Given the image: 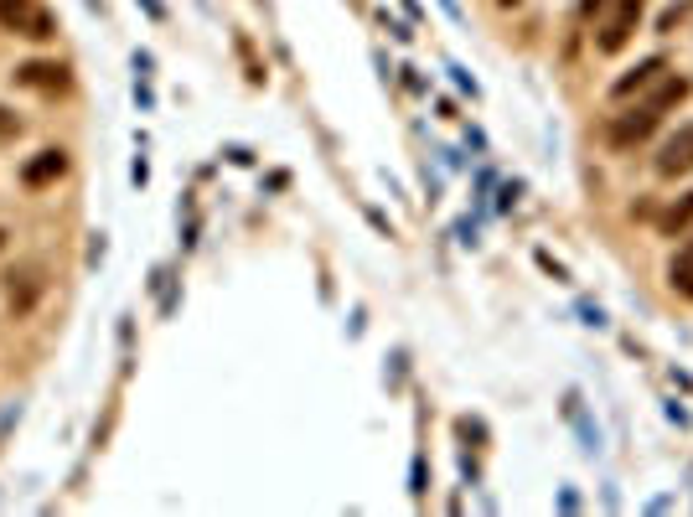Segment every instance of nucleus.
I'll return each mask as SVG.
<instances>
[{
    "instance_id": "f257e3e1",
    "label": "nucleus",
    "mask_w": 693,
    "mask_h": 517,
    "mask_svg": "<svg viewBox=\"0 0 693 517\" xmlns=\"http://www.w3.org/2000/svg\"><path fill=\"white\" fill-rule=\"evenodd\" d=\"M0 26H11V32L32 37V42H47V37H57L52 16L37 6V0H0Z\"/></svg>"
},
{
    "instance_id": "f03ea898",
    "label": "nucleus",
    "mask_w": 693,
    "mask_h": 517,
    "mask_svg": "<svg viewBox=\"0 0 693 517\" xmlns=\"http://www.w3.org/2000/svg\"><path fill=\"white\" fill-rule=\"evenodd\" d=\"M642 11H647V0H621V6H616V16H611L606 26H600L595 47H600V52H621V47L631 42V32H637Z\"/></svg>"
},
{
    "instance_id": "7ed1b4c3",
    "label": "nucleus",
    "mask_w": 693,
    "mask_h": 517,
    "mask_svg": "<svg viewBox=\"0 0 693 517\" xmlns=\"http://www.w3.org/2000/svg\"><path fill=\"white\" fill-rule=\"evenodd\" d=\"M693 171V125H683L678 135H668L662 140V150H657V176H688Z\"/></svg>"
},
{
    "instance_id": "20e7f679",
    "label": "nucleus",
    "mask_w": 693,
    "mask_h": 517,
    "mask_svg": "<svg viewBox=\"0 0 693 517\" xmlns=\"http://www.w3.org/2000/svg\"><path fill=\"white\" fill-rule=\"evenodd\" d=\"M657 119H662V109H652V104H642V109H626L616 125H611V145H642L652 130H657Z\"/></svg>"
},
{
    "instance_id": "39448f33",
    "label": "nucleus",
    "mask_w": 693,
    "mask_h": 517,
    "mask_svg": "<svg viewBox=\"0 0 693 517\" xmlns=\"http://www.w3.org/2000/svg\"><path fill=\"white\" fill-rule=\"evenodd\" d=\"M16 83H21V88H37V94H63L73 78H68L63 63H21V68H16Z\"/></svg>"
},
{
    "instance_id": "423d86ee",
    "label": "nucleus",
    "mask_w": 693,
    "mask_h": 517,
    "mask_svg": "<svg viewBox=\"0 0 693 517\" xmlns=\"http://www.w3.org/2000/svg\"><path fill=\"white\" fill-rule=\"evenodd\" d=\"M63 171H68V150H37V156L21 166V181L26 187H52Z\"/></svg>"
},
{
    "instance_id": "0eeeda50",
    "label": "nucleus",
    "mask_w": 693,
    "mask_h": 517,
    "mask_svg": "<svg viewBox=\"0 0 693 517\" xmlns=\"http://www.w3.org/2000/svg\"><path fill=\"white\" fill-rule=\"evenodd\" d=\"M657 78H662V57H647V63H637L626 78H616L611 94H616V99H631L637 88H647V83H657Z\"/></svg>"
},
{
    "instance_id": "6e6552de",
    "label": "nucleus",
    "mask_w": 693,
    "mask_h": 517,
    "mask_svg": "<svg viewBox=\"0 0 693 517\" xmlns=\"http://www.w3.org/2000/svg\"><path fill=\"white\" fill-rule=\"evenodd\" d=\"M668 285H673V295L693 300V238L673 254V264H668Z\"/></svg>"
},
{
    "instance_id": "1a4fd4ad",
    "label": "nucleus",
    "mask_w": 693,
    "mask_h": 517,
    "mask_svg": "<svg viewBox=\"0 0 693 517\" xmlns=\"http://www.w3.org/2000/svg\"><path fill=\"white\" fill-rule=\"evenodd\" d=\"M688 223H693V192H688L683 202H673V207H668V212H662V218H657V228L668 233V238H673V233H683Z\"/></svg>"
},
{
    "instance_id": "9d476101",
    "label": "nucleus",
    "mask_w": 693,
    "mask_h": 517,
    "mask_svg": "<svg viewBox=\"0 0 693 517\" xmlns=\"http://www.w3.org/2000/svg\"><path fill=\"white\" fill-rule=\"evenodd\" d=\"M688 88H693L688 78H668V83H662L657 94H652V109H673V104H683V99H688Z\"/></svg>"
},
{
    "instance_id": "9b49d317",
    "label": "nucleus",
    "mask_w": 693,
    "mask_h": 517,
    "mask_svg": "<svg viewBox=\"0 0 693 517\" xmlns=\"http://www.w3.org/2000/svg\"><path fill=\"white\" fill-rule=\"evenodd\" d=\"M16 135H21V119H16L11 109H0V145H11Z\"/></svg>"
},
{
    "instance_id": "f8f14e48",
    "label": "nucleus",
    "mask_w": 693,
    "mask_h": 517,
    "mask_svg": "<svg viewBox=\"0 0 693 517\" xmlns=\"http://www.w3.org/2000/svg\"><path fill=\"white\" fill-rule=\"evenodd\" d=\"M600 6H611V0H585V6H580V16H595Z\"/></svg>"
},
{
    "instance_id": "ddd939ff",
    "label": "nucleus",
    "mask_w": 693,
    "mask_h": 517,
    "mask_svg": "<svg viewBox=\"0 0 693 517\" xmlns=\"http://www.w3.org/2000/svg\"><path fill=\"white\" fill-rule=\"evenodd\" d=\"M497 6H518V0H497Z\"/></svg>"
},
{
    "instance_id": "4468645a",
    "label": "nucleus",
    "mask_w": 693,
    "mask_h": 517,
    "mask_svg": "<svg viewBox=\"0 0 693 517\" xmlns=\"http://www.w3.org/2000/svg\"><path fill=\"white\" fill-rule=\"evenodd\" d=\"M0 243H6V233H0Z\"/></svg>"
}]
</instances>
